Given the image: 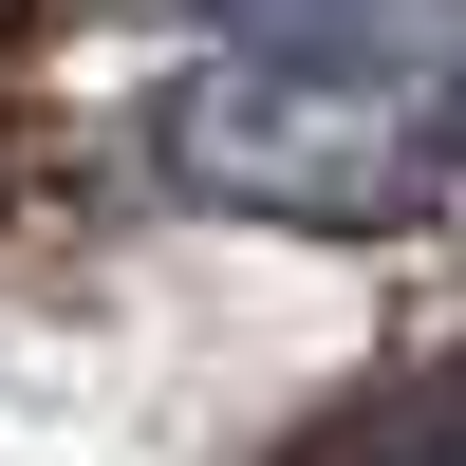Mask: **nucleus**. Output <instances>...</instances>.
<instances>
[{"label": "nucleus", "instance_id": "1", "mask_svg": "<svg viewBox=\"0 0 466 466\" xmlns=\"http://www.w3.org/2000/svg\"><path fill=\"white\" fill-rule=\"evenodd\" d=\"M149 149H168L187 206L224 224H318V243H373L448 187V112H410L392 75H299V56H206L149 94Z\"/></svg>", "mask_w": 466, "mask_h": 466}, {"label": "nucleus", "instance_id": "2", "mask_svg": "<svg viewBox=\"0 0 466 466\" xmlns=\"http://www.w3.org/2000/svg\"><path fill=\"white\" fill-rule=\"evenodd\" d=\"M224 19V56H299V75H392V56H448L466 0H187Z\"/></svg>", "mask_w": 466, "mask_h": 466}, {"label": "nucleus", "instance_id": "3", "mask_svg": "<svg viewBox=\"0 0 466 466\" xmlns=\"http://www.w3.org/2000/svg\"><path fill=\"white\" fill-rule=\"evenodd\" d=\"M448 168H466V75H448Z\"/></svg>", "mask_w": 466, "mask_h": 466}]
</instances>
